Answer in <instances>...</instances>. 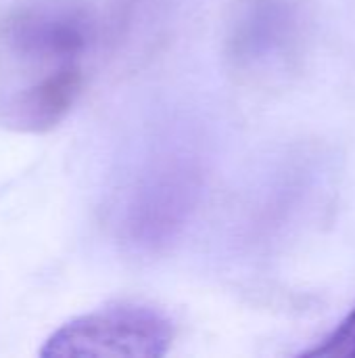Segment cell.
<instances>
[{"label": "cell", "mask_w": 355, "mask_h": 358, "mask_svg": "<svg viewBox=\"0 0 355 358\" xmlns=\"http://www.w3.org/2000/svg\"><path fill=\"white\" fill-rule=\"evenodd\" d=\"M174 329L165 315L140 304H109L63 323L40 357H165Z\"/></svg>", "instance_id": "7a4b0ae2"}, {"label": "cell", "mask_w": 355, "mask_h": 358, "mask_svg": "<svg viewBox=\"0 0 355 358\" xmlns=\"http://www.w3.org/2000/svg\"><path fill=\"white\" fill-rule=\"evenodd\" d=\"M308 358H355V306L318 346L301 352Z\"/></svg>", "instance_id": "3957f363"}, {"label": "cell", "mask_w": 355, "mask_h": 358, "mask_svg": "<svg viewBox=\"0 0 355 358\" xmlns=\"http://www.w3.org/2000/svg\"><path fill=\"white\" fill-rule=\"evenodd\" d=\"M90 23L75 10L27 2L0 15V128L46 134L86 86Z\"/></svg>", "instance_id": "6da1fadb"}]
</instances>
